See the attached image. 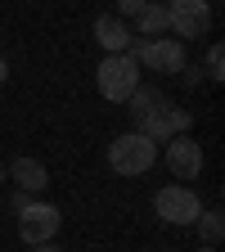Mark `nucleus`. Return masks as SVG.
<instances>
[{
  "mask_svg": "<svg viewBox=\"0 0 225 252\" xmlns=\"http://www.w3.org/2000/svg\"><path fill=\"white\" fill-rule=\"evenodd\" d=\"M32 252H63V248H59V243H36Z\"/></svg>",
  "mask_w": 225,
  "mask_h": 252,
  "instance_id": "16",
  "label": "nucleus"
},
{
  "mask_svg": "<svg viewBox=\"0 0 225 252\" xmlns=\"http://www.w3.org/2000/svg\"><path fill=\"white\" fill-rule=\"evenodd\" d=\"M189 126H194V117H189L185 108H176V104H162V108H158V113H149L144 122H135V131L140 135H149L153 144L158 140H171V135H189Z\"/></svg>",
  "mask_w": 225,
  "mask_h": 252,
  "instance_id": "7",
  "label": "nucleus"
},
{
  "mask_svg": "<svg viewBox=\"0 0 225 252\" xmlns=\"http://www.w3.org/2000/svg\"><path fill=\"white\" fill-rule=\"evenodd\" d=\"M95 41H99L108 54H126L131 50V32H126V23L117 14H99L95 18Z\"/></svg>",
  "mask_w": 225,
  "mask_h": 252,
  "instance_id": "10",
  "label": "nucleus"
},
{
  "mask_svg": "<svg viewBox=\"0 0 225 252\" xmlns=\"http://www.w3.org/2000/svg\"><path fill=\"white\" fill-rule=\"evenodd\" d=\"M144 5H149V0H117V18H122V23H126V18H135Z\"/></svg>",
  "mask_w": 225,
  "mask_h": 252,
  "instance_id": "15",
  "label": "nucleus"
},
{
  "mask_svg": "<svg viewBox=\"0 0 225 252\" xmlns=\"http://www.w3.org/2000/svg\"><path fill=\"white\" fill-rule=\"evenodd\" d=\"M153 212L167 220V225H194V220L203 216V203L189 185H167L153 194Z\"/></svg>",
  "mask_w": 225,
  "mask_h": 252,
  "instance_id": "4",
  "label": "nucleus"
},
{
  "mask_svg": "<svg viewBox=\"0 0 225 252\" xmlns=\"http://www.w3.org/2000/svg\"><path fill=\"white\" fill-rule=\"evenodd\" d=\"M198 230H203L207 248H216V239H221V230H225V220H221V212H216V207H203V216H198Z\"/></svg>",
  "mask_w": 225,
  "mask_h": 252,
  "instance_id": "13",
  "label": "nucleus"
},
{
  "mask_svg": "<svg viewBox=\"0 0 225 252\" xmlns=\"http://www.w3.org/2000/svg\"><path fill=\"white\" fill-rule=\"evenodd\" d=\"M203 68H207V77H212V81H221V77H225V50H221V45H212V50H207V63H203Z\"/></svg>",
  "mask_w": 225,
  "mask_h": 252,
  "instance_id": "14",
  "label": "nucleus"
},
{
  "mask_svg": "<svg viewBox=\"0 0 225 252\" xmlns=\"http://www.w3.org/2000/svg\"><path fill=\"white\" fill-rule=\"evenodd\" d=\"M149 5H162V0H149Z\"/></svg>",
  "mask_w": 225,
  "mask_h": 252,
  "instance_id": "20",
  "label": "nucleus"
},
{
  "mask_svg": "<svg viewBox=\"0 0 225 252\" xmlns=\"http://www.w3.org/2000/svg\"><path fill=\"white\" fill-rule=\"evenodd\" d=\"M9 180H18L23 194H41V189L50 185V171H45L41 158H14L9 162Z\"/></svg>",
  "mask_w": 225,
  "mask_h": 252,
  "instance_id": "9",
  "label": "nucleus"
},
{
  "mask_svg": "<svg viewBox=\"0 0 225 252\" xmlns=\"http://www.w3.org/2000/svg\"><path fill=\"white\" fill-rule=\"evenodd\" d=\"M162 104H171V99H167L162 90H153V86H144V81H140V86L131 90V99H126V108H131V117H135V122H144L149 113H158Z\"/></svg>",
  "mask_w": 225,
  "mask_h": 252,
  "instance_id": "12",
  "label": "nucleus"
},
{
  "mask_svg": "<svg viewBox=\"0 0 225 252\" xmlns=\"http://www.w3.org/2000/svg\"><path fill=\"white\" fill-rule=\"evenodd\" d=\"M167 167L176 180H198L203 171V144L194 135H171L167 140Z\"/></svg>",
  "mask_w": 225,
  "mask_h": 252,
  "instance_id": "8",
  "label": "nucleus"
},
{
  "mask_svg": "<svg viewBox=\"0 0 225 252\" xmlns=\"http://www.w3.org/2000/svg\"><path fill=\"white\" fill-rule=\"evenodd\" d=\"M126 54H131L140 68H149V72H185V41H176V36L135 41Z\"/></svg>",
  "mask_w": 225,
  "mask_h": 252,
  "instance_id": "3",
  "label": "nucleus"
},
{
  "mask_svg": "<svg viewBox=\"0 0 225 252\" xmlns=\"http://www.w3.org/2000/svg\"><path fill=\"white\" fill-rule=\"evenodd\" d=\"M59 225H63V212H59L54 203H27V207L18 212V239H23L27 248L54 243Z\"/></svg>",
  "mask_w": 225,
  "mask_h": 252,
  "instance_id": "5",
  "label": "nucleus"
},
{
  "mask_svg": "<svg viewBox=\"0 0 225 252\" xmlns=\"http://www.w3.org/2000/svg\"><path fill=\"white\" fill-rule=\"evenodd\" d=\"M95 86L108 104H126L131 99V90L140 86V63L131 54H108L99 63V72H95Z\"/></svg>",
  "mask_w": 225,
  "mask_h": 252,
  "instance_id": "2",
  "label": "nucleus"
},
{
  "mask_svg": "<svg viewBox=\"0 0 225 252\" xmlns=\"http://www.w3.org/2000/svg\"><path fill=\"white\" fill-rule=\"evenodd\" d=\"M167 23L176 32V41L207 36V27H212V0H167Z\"/></svg>",
  "mask_w": 225,
  "mask_h": 252,
  "instance_id": "6",
  "label": "nucleus"
},
{
  "mask_svg": "<svg viewBox=\"0 0 225 252\" xmlns=\"http://www.w3.org/2000/svg\"><path fill=\"white\" fill-rule=\"evenodd\" d=\"M0 203H5V198H0Z\"/></svg>",
  "mask_w": 225,
  "mask_h": 252,
  "instance_id": "21",
  "label": "nucleus"
},
{
  "mask_svg": "<svg viewBox=\"0 0 225 252\" xmlns=\"http://www.w3.org/2000/svg\"><path fill=\"white\" fill-rule=\"evenodd\" d=\"M153 162H158V144L149 135H140V131H126V135H117L108 144V167L117 176H144Z\"/></svg>",
  "mask_w": 225,
  "mask_h": 252,
  "instance_id": "1",
  "label": "nucleus"
},
{
  "mask_svg": "<svg viewBox=\"0 0 225 252\" xmlns=\"http://www.w3.org/2000/svg\"><path fill=\"white\" fill-rule=\"evenodd\" d=\"M198 252H216V248H198Z\"/></svg>",
  "mask_w": 225,
  "mask_h": 252,
  "instance_id": "19",
  "label": "nucleus"
},
{
  "mask_svg": "<svg viewBox=\"0 0 225 252\" xmlns=\"http://www.w3.org/2000/svg\"><path fill=\"white\" fill-rule=\"evenodd\" d=\"M0 180H5V162H0Z\"/></svg>",
  "mask_w": 225,
  "mask_h": 252,
  "instance_id": "18",
  "label": "nucleus"
},
{
  "mask_svg": "<svg viewBox=\"0 0 225 252\" xmlns=\"http://www.w3.org/2000/svg\"><path fill=\"white\" fill-rule=\"evenodd\" d=\"M5 77H9V59L0 54V86H5Z\"/></svg>",
  "mask_w": 225,
  "mask_h": 252,
  "instance_id": "17",
  "label": "nucleus"
},
{
  "mask_svg": "<svg viewBox=\"0 0 225 252\" xmlns=\"http://www.w3.org/2000/svg\"><path fill=\"white\" fill-rule=\"evenodd\" d=\"M135 32H140V41H158V36H167L171 23H167V5H144L135 14Z\"/></svg>",
  "mask_w": 225,
  "mask_h": 252,
  "instance_id": "11",
  "label": "nucleus"
}]
</instances>
